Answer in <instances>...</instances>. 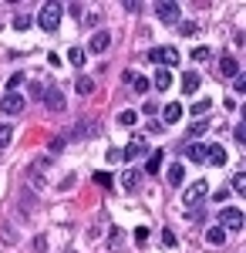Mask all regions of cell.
I'll return each mask as SVG.
<instances>
[{
	"mask_svg": "<svg viewBox=\"0 0 246 253\" xmlns=\"http://www.w3.org/2000/svg\"><path fill=\"white\" fill-rule=\"evenodd\" d=\"M61 17H64V7L61 3H44L41 7V14H38V24H41V31H57L61 27Z\"/></svg>",
	"mask_w": 246,
	"mask_h": 253,
	"instance_id": "1",
	"label": "cell"
},
{
	"mask_svg": "<svg viewBox=\"0 0 246 253\" xmlns=\"http://www.w3.org/2000/svg\"><path fill=\"white\" fill-rule=\"evenodd\" d=\"M149 61L162 64V68L169 71V68H175L182 58H179V51H175V47H152V51H149Z\"/></svg>",
	"mask_w": 246,
	"mask_h": 253,
	"instance_id": "2",
	"label": "cell"
},
{
	"mask_svg": "<svg viewBox=\"0 0 246 253\" xmlns=\"http://www.w3.org/2000/svg\"><path fill=\"white\" fill-rule=\"evenodd\" d=\"M219 226H223V230H233V233L243 230V213H240L236 206H226V210L219 213Z\"/></svg>",
	"mask_w": 246,
	"mask_h": 253,
	"instance_id": "3",
	"label": "cell"
},
{
	"mask_svg": "<svg viewBox=\"0 0 246 253\" xmlns=\"http://www.w3.org/2000/svg\"><path fill=\"white\" fill-rule=\"evenodd\" d=\"M206 193H209V182L206 179H196L189 186V193H182V199H186V206H199L206 199Z\"/></svg>",
	"mask_w": 246,
	"mask_h": 253,
	"instance_id": "4",
	"label": "cell"
},
{
	"mask_svg": "<svg viewBox=\"0 0 246 253\" xmlns=\"http://www.w3.org/2000/svg\"><path fill=\"white\" fill-rule=\"evenodd\" d=\"M155 17L162 20V24H179V3H172V0H162V3L155 7Z\"/></svg>",
	"mask_w": 246,
	"mask_h": 253,
	"instance_id": "5",
	"label": "cell"
},
{
	"mask_svg": "<svg viewBox=\"0 0 246 253\" xmlns=\"http://www.w3.org/2000/svg\"><path fill=\"white\" fill-rule=\"evenodd\" d=\"M0 112H3V115H20V112H24V98L20 95H3L0 98Z\"/></svg>",
	"mask_w": 246,
	"mask_h": 253,
	"instance_id": "6",
	"label": "cell"
},
{
	"mask_svg": "<svg viewBox=\"0 0 246 253\" xmlns=\"http://www.w3.org/2000/svg\"><path fill=\"white\" fill-rule=\"evenodd\" d=\"M226 149L223 145H206V162L209 166H226Z\"/></svg>",
	"mask_w": 246,
	"mask_h": 253,
	"instance_id": "7",
	"label": "cell"
},
{
	"mask_svg": "<svg viewBox=\"0 0 246 253\" xmlns=\"http://www.w3.org/2000/svg\"><path fill=\"white\" fill-rule=\"evenodd\" d=\"M122 78L128 81V88H132V91H138V95H145V91H149V81L142 78V75H135V71H125Z\"/></svg>",
	"mask_w": 246,
	"mask_h": 253,
	"instance_id": "8",
	"label": "cell"
},
{
	"mask_svg": "<svg viewBox=\"0 0 246 253\" xmlns=\"http://www.w3.org/2000/svg\"><path fill=\"white\" fill-rule=\"evenodd\" d=\"M199 84H203L199 71H186V75H182V91H186V95H196V91H199Z\"/></svg>",
	"mask_w": 246,
	"mask_h": 253,
	"instance_id": "9",
	"label": "cell"
},
{
	"mask_svg": "<svg viewBox=\"0 0 246 253\" xmlns=\"http://www.w3.org/2000/svg\"><path fill=\"white\" fill-rule=\"evenodd\" d=\"M44 101H47L51 112H64V95H61L57 88H47V91H44Z\"/></svg>",
	"mask_w": 246,
	"mask_h": 253,
	"instance_id": "10",
	"label": "cell"
},
{
	"mask_svg": "<svg viewBox=\"0 0 246 253\" xmlns=\"http://www.w3.org/2000/svg\"><path fill=\"white\" fill-rule=\"evenodd\" d=\"M145 149H149V145H145V138H138V142H128V145L122 149V159H128V162H132V159H135V156H142Z\"/></svg>",
	"mask_w": 246,
	"mask_h": 253,
	"instance_id": "11",
	"label": "cell"
},
{
	"mask_svg": "<svg viewBox=\"0 0 246 253\" xmlns=\"http://www.w3.org/2000/svg\"><path fill=\"white\" fill-rule=\"evenodd\" d=\"M186 159H192V162H206V145H203V142H189V145H186Z\"/></svg>",
	"mask_w": 246,
	"mask_h": 253,
	"instance_id": "12",
	"label": "cell"
},
{
	"mask_svg": "<svg viewBox=\"0 0 246 253\" xmlns=\"http://www.w3.org/2000/svg\"><path fill=\"white\" fill-rule=\"evenodd\" d=\"M108 44H112V34H108V31H98V34H91V51H95V54H101Z\"/></svg>",
	"mask_w": 246,
	"mask_h": 253,
	"instance_id": "13",
	"label": "cell"
},
{
	"mask_svg": "<svg viewBox=\"0 0 246 253\" xmlns=\"http://www.w3.org/2000/svg\"><path fill=\"white\" fill-rule=\"evenodd\" d=\"M219 75L236 78V75H240V61H236V58H223V61H219Z\"/></svg>",
	"mask_w": 246,
	"mask_h": 253,
	"instance_id": "14",
	"label": "cell"
},
{
	"mask_svg": "<svg viewBox=\"0 0 246 253\" xmlns=\"http://www.w3.org/2000/svg\"><path fill=\"white\" fill-rule=\"evenodd\" d=\"M206 243L223 247V243H226V230H223V226H209V230H206Z\"/></svg>",
	"mask_w": 246,
	"mask_h": 253,
	"instance_id": "15",
	"label": "cell"
},
{
	"mask_svg": "<svg viewBox=\"0 0 246 253\" xmlns=\"http://www.w3.org/2000/svg\"><path fill=\"white\" fill-rule=\"evenodd\" d=\"M182 179H186V166L182 162H172L169 166V186H182Z\"/></svg>",
	"mask_w": 246,
	"mask_h": 253,
	"instance_id": "16",
	"label": "cell"
},
{
	"mask_svg": "<svg viewBox=\"0 0 246 253\" xmlns=\"http://www.w3.org/2000/svg\"><path fill=\"white\" fill-rule=\"evenodd\" d=\"M159 91H165V88H172V71H165V68H159L155 71V81H152Z\"/></svg>",
	"mask_w": 246,
	"mask_h": 253,
	"instance_id": "17",
	"label": "cell"
},
{
	"mask_svg": "<svg viewBox=\"0 0 246 253\" xmlns=\"http://www.w3.org/2000/svg\"><path fill=\"white\" fill-rule=\"evenodd\" d=\"M162 159H165V152H162V149H155V152H152L149 156V162H145V172H159V169H162Z\"/></svg>",
	"mask_w": 246,
	"mask_h": 253,
	"instance_id": "18",
	"label": "cell"
},
{
	"mask_svg": "<svg viewBox=\"0 0 246 253\" xmlns=\"http://www.w3.org/2000/svg\"><path fill=\"white\" fill-rule=\"evenodd\" d=\"M162 115H165V122H169V125H175V122H179V118H182V105H179V101H169V105H165V112H162Z\"/></svg>",
	"mask_w": 246,
	"mask_h": 253,
	"instance_id": "19",
	"label": "cell"
},
{
	"mask_svg": "<svg viewBox=\"0 0 246 253\" xmlns=\"http://www.w3.org/2000/svg\"><path fill=\"white\" fill-rule=\"evenodd\" d=\"M75 91L78 95H91V91H95V81L88 78V75H81V78L75 81Z\"/></svg>",
	"mask_w": 246,
	"mask_h": 253,
	"instance_id": "20",
	"label": "cell"
},
{
	"mask_svg": "<svg viewBox=\"0 0 246 253\" xmlns=\"http://www.w3.org/2000/svg\"><path fill=\"white\" fill-rule=\"evenodd\" d=\"M206 132H209V118H196L189 128V138H199V135H206Z\"/></svg>",
	"mask_w": 246,
	"mask_h": 253,
	"instance_id": "21",
	"label": "cell"
},
{
	"mask_svg": "<svg viewBox=\"0 0 246 253\" xmlns=\"http://www.w3.org/2000/svg\"><path fill=\"white\" fill-rule=\"evenodd\" d=\"M122 186L132 193L135 186H138V169H125V172H122Z\"/></svg>",
	"mask_w": 246,
	"mask_h": 253,
	"instance_id": "22",
	"label": "cell"
},
{
	"mask_svg": "<svg viewBox=\"0 0 246 253\" xmlns=\"http://www.w3.org/2000/svg\"><path fill=\"white\" fill-rule=\"evenodd\" d=\"M135 122H138V112H132V108H125V112H118V125H125V128H132Z\"/></svg>",
	"mask_w": 246,
	"mask_h": 253,
	"instance_id": "23",
	"label": "cell"
},
{
	"mask_svg": "<svg viewBox=\"0 0 246 253\" xmlns=\"http://www.w3.org/2000/svg\"><path fill=\"white\" fill-rule=\"evenodd\" d=\"M233 193H236V196H246V172H236V175H233Z\"/></svg>",
	"mask_w": 246,
	"mask_h": 253,
	"instance_id": "24",
	"label": "cell"
},
{
	"mask_svg": "<svg viewBox=\"0 0 246 253\" xmlns=\"http://www.w3.org/2000/svg\"><path fill=\"white\" fill-rule=\"evenodd\" d=\"M209 108H212V101H206V98H203V101H196V105H192V115H196V118H206Z\"/></svg>",
	"mask_w": 246,
	"mask_h": 253,
	"instance_id": "25",
	"label": "cell"
},
{
	"mask_svg": "<svg viewBox=\"0 0 246 253\" xmlns=\"http://www.w3.org/2000/svg\"><path fill=\"white\" fill-rule=\"evenodd\" d=\"M179 34H186V38H192V34H199L196 20H179Z\"/></svg>",
	"mask_w": 246,
	"mask_h": 253,
	"instance_id": "26",
	"label": "cell"
},
{
	"mask_svg": "<svg viewBox=\"0 0 246 253\" xmlns=\"http://www.w3.org/2000/svg\"><path fill=\"white\" fill-rule=\"evenodd\" d=\"M20 84H24V75H20V71H17V75H10V81H7V95H17Z\"/></svg>",
	"mask_w": 246,
	"mask_h": 253,
	"instance_id": "27",
	"label": "cell"
},
{
	"mask_svg": "<svg viewBox=\"0 0 246 253\" xmlns=\"http://www.w3.org/2000/svg\"><path fill=\"white\" fill-rule=\"evenodd\" d=\"M68 61H71L75 68H81V64H84V51H81V47H71V51H68Z\"/></svg>",
	"mask_w": 246,
	"mask_h": 253,
	"instance_id": "28",
	"label": "cell"
},
{
	"mask_svg": "<svg viewBox=\"0 0 246 253\" xmlns=\"http://www.w3.org/2000/svg\"><path fill=\"white\" fill-rule=\"evenodd\" d=\"M10 138H14V128H10V125H0V149H7Z\"/></svg>",
	"mask_w": 246,
	"mask_h": 253,
	"instance_id": "29",
	"label": "cell"
},
{
	"mask_svg": "<svg viewBox=\"0 0 246 253\" xmlns=\"http://www.w3.org/2000/svg\"><path fill=\"white\" fill-rule=\"evenodd\" d=\"M209 58H212L209 47H196V51H192V61H209Z\"/></svg>",
	"mask_w": 246,
	"mask_h": 253,
	"instance_id": "30",
	"label": "cell"
},
{
	"mask_svg": "<svg viewBox=\"0 0 246 253\" xmlns=\"http://www.w3.org/2000/svg\"><path fill=\"white\" fill-rule=\"evenodd\" d=\"M233 91H236V95H243V91H246V78H243V75L233 78Z\"/></svg>",
	"mask_w": 246,
	"mask_h": 253,
	"instance_id": "31",
	"label": "cell"
},
{
	"mask_svg": "<svg viewBox=\"0 0 246 253\" xmlns=\"http://www.w3.org/2000/svg\"><path fill=\"white\" fill-rule=\"evenodd\" d=\"M162 247H175V233L172 230H162Z\"/></svg>",
	"mask_w": 246,
	"mask_h": 253,
	"instance_id": "32",
	"label": "cell"
},
{
	"mask_svg": "<svg viewBox=\"0 0 246 253\" xmlns=\"http://www.w3.org/2000/svg\"><path fill=\"white\" fill-rule=\"evenodd\" d=\"M47 149H51V152H61V149H64V135L51 138V145H47Z\"/></svg>",
	"mask_w": 246,
	"mask_h": 253,
	"instance_id": "33",
	"label": "cell"
},
{
	"mask_svg": "<svg viewBox=\"0 0 246 253\" xmlns=\"http://www.w3.org/2000/svg\"><path fill=\"white\" fill-rule=\"evenodd\" d=\"M14 27H17V31H24V27H31V17H24V14H20V17H14Z\"/></svg>",
	"mask_w": 246,
	"mask_h": 253,
	"instance_id": "34",
	"label": "cell"
},
{
	"mask_svg": "<svg viewBox=\"0 0 246 253\" xmlns=\"http://www.w3.org/2000/svg\"><path fill=\"white\" fill-rule=\"evenodd\" d=\"M95 182H98V186H112V175H108V172H98Z\"/></svg>",
	"mask_w": 246,
	"mask_h": 253,
	"instance_id": "35",
	"label": "cell"
},
{
	"mask_svg": "<svg viewBox=\"0 0 246 253\" xmlns=\"http://www.w3.org/2000/svg\"><path fill=\"white\" fill-rule=\"evenodd\" d=\"M44 91H47L44 84H31V98H44Z\"/></svg>",
	"mask_w": 246,
	"mask_h": 253,
	"instance_id": "36",
	"label": "cell"
},
{
	"mask_svg": "<svg viewBox=\"0 0 246 253\" xmlns=\"http://www.w3.org/2000/svg\"><path fill=\"white\" fill-rule=\"evenodd\" d=\"M229 196H233V193H229V189H219V193H212V199H216V203H226Z\"/></svg>",
	"mask_w": 246,
	"mask_h": 253,
	"instance_id": "37",
	"label": "cell"
},
{
	"mask_svg": "<svg viewBox=\"0 0 246 253\" xmlns=\"http://www.w3.org/2000/svg\"><path fill=\"white\" fill-rule=\"evenodd\" d=\"M135 240H138V243H145V240H149V230H145V226H138V230H135Z\"/></svg>",
	"mask_w": 246,
	"mask_h": 253,
	"instance_id": "38",
	"label": "cell"
},
{
	"mask_svg": "<svg viewBox=\"0 0 246 253\" xmlns=\"http://www.w3.org/2000/svg\"><path fill=\"white\" fill-rule=\"evenodd\" d=\"M233 135H236V142H246V125H236V132H233Z\"/></svg>",
	"mask_w": 246,
	"mask_h": 253,
	"instance_id": "39",
	"label": "cell"
},
{
	"mask_svg": "<svg viewBox=\"0 0 246 253\" xmlns=\"http://www.w3.org/2000/svg\"><path fill=\"white\" fill-rule=\"evenodd\" d=\"M122 159V149H108V162H118Z\"/></svg>",
	"mask_w": 246,
	"mask_h": 253,
	"instance_id": "40",
	"label": "cell"
}]
</instances>
